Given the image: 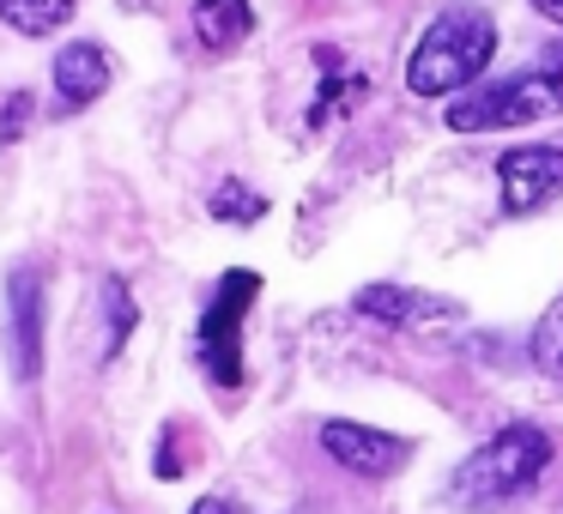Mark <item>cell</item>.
Listing matches in <instances>:
<instances>
[{"mask_svg":"<svg viewBox=\"0 0 563 514\" xmlns=\"http://www.w3.org/2000/svg\"><path fill=\"white\" fill-rule=\"evenodd\" d=\"M497 55V25H490L485 7H442L424 25V37L406 55V91L412 98H461L466 86H478Z\"/></svg>","mask_w":563,"mask_h":514,"instance_id":"obj_1","label":"cell"},{"mask_svg":"<svg viewBox=\"0 0 563 514\" xmlns=\"http://www.w3.org/2000/svg\"><path fill=\"white\" fill-rule=\"evenodd\" d=\"M545 115H563V43L539 49V62L509 79L466 86L461 98H449L442 122L454 134H497V127H527V122H545Z\"/></svg>","mask_w":563,"mask_h":514,"instance_id":"obj_2","label":"cell"},{"mask_svg":"<svg viewBox=\"0 0 563 514\" xmlns=\"http://www.w3.org/2000/svg\"><path fill=\"white\" fill-rule=\"evenodd\" d=\"M551 466V436L539 424H509L485 442L478 454H466L461 472H454L449 496L466 502V509H497V502H515L539 472Z\"/></svg>","mask_w":563,"mask_h":514,"instance_id":"obj_3","label":"cell"},{"mask_svg":"<svg viewBox=\"0 0 563 514\" xmlns=\"http://www.w3.org/2000/svg\"><path fill=\"white\" fill-rule=\"evenodd\" d=\"M255 297H261V272L236 267V272H224L219 297H212L207 315H200L195 357H200V369H207V381L219 393L243 388V315H249V303H255Z\"/></svg>","mask_w":563,"mask_h":514,"instance_id":"obj_4","label":"cell"},{"mask_svg":"<svg viewBox=\"0 0 563 514\" xmlns=\"http://www.w3.org/2000/svg\"><path fill=\"white\" fill-rule=\"evenodd\" d=\"M497 188H503V212L509 219H533L563 194V146H515L497 164Z\"/></svg>","mask_w":563,"mask_h":514,"instance_id":"obj_5","label":"cell"},{"mask_svg":"<svg viewBox=\"0 0 563 514\" xmlns=\"http://www.w3.org/2000/svg\"><path fill=\"white\" fill-rule=\"evenodd\" d=\"M321 448H328L333 466H345V472H357V478H394L412 460V442L406 436L352 424V417H328V424H321Z\"/></svg>","mask_w":563,"mask_h":514,"instance_id":"obj_6","label":"cell"},{"mask_svg":"<svg viewBox=\"0 0 563 514\" xmlns=\"http://www.w3.org/2000/svg\"><path fill=\"white\" fill-rule=\"evenodd\" d=\"M7 357H13V381L43 376V272L19 267L7 279Z\"/></svg>","mask_w":563,"mask_h":514,"instance_id":"obj_7","label":"cell"},{"mask_svg":"<svg viewBox=\"0 0 563 514\" xmlns=\"http://www.w3.org/2000/svg\"><path fill=\"white\" fill-rule=\"evenodd\" d=\"M49 79H55V110L79 115V110H91V103L115 86V55L103 49V43L79 37V43H67V49L55 55Z\"/></svg>","mask_w":563,"mask_h":514,"instance_id":"obj_8","label":"cell"},{"mask_svg":"<svg viewBox=\"0 0 563 514\" xmlns=\"http://www.w3.org/2000/svg\"><path fill=\"white\" fill-rule=\"evenodd\" d=\"M352 303H357V315L382 321V327H400V333L442 327V321H461V303H454V297L412 291V284H364V291H357Z\"/></svg>","mask_w":563,"mask_h":514,"instance_id":"obj_9","label":"cell"},{"mask_svg":"<svg viewBox=\"0 0 563 514\" xmlns=\"http://www.w3.org/2000/svg\"><path fill=\"white\" fill-rule=\"evenodd\" d=\"M249 31H255V7L249 0H195V37L200 49L212 55H231L249 43Z\"/></svg>","mask_w":563,"mask_h":514,"instance_id":"obj_10","label":"cell"},{"mask_svg":"<svg viewBox=\"0 0 563 514\" xmlns=\"http://www.w3.org/2000/svg\"><path fill=\"white\" fill-rule=\"evenodd\" d=\"M79 13V0H0V19L19 31V37H49L67 19Z\"/></svg>","mask_w":563,"mask_h":514,"instance_id":"obj_11","label":"cell"},{"mask_svg":"<svg viewBox=\"0 0 563 514\" xmlns=\"http://www.w3.org/2000/svg\"><path fill=\"white\" fill-rule=\"evenodd\" d=\"M128 333H134V297L122 279H103V357L122 351Z\"/></svg>","mask_w":563,"mask_h":514,"instance_id":"obj_12","label":"cell"},{"mask_svg":"<svg viewBox=\"0 0 563 514\" xmlns=\"http://www.w3.org/2000/svg\"><path fill=\"white\" fill-rule=\"evenodd\" d=\"M527 351H533V364L545 369L551 381H563V297L545 309V315H539V327H533V345H527Z\"/></svg>","mask_w":563,"mask_h":514,"instance_id":"obj_13","label":"cell"},{"mask_svg":"<svg viewBox=\"0 0 563 514\" xmlns=\"http://www.w3.org/2000/svg\"><path fill=\"white\" fill-rule=\"evenodd\" d=\"M207 206H212V219H224V224H255L261 212H267V200H261V194H249L243 182H224L219 194L207 200Z\"/></svg>","mask_w":563,"mask_h":514,"instance_id":"obj_14","label":"cell"},{"mask_svg":"<svg viewBox=\"0 0 563 514\" xmlns=\"http://www.w3.org/2000/svg\"><path fill=\"white\" fill-rule=\"evenodd\" d=\"M533 13L545 19V25H558V31H563V0H533Z\"/></svg>","mask_w":563,"mask_h":514,"instance_id":"obj_15","label":"cell"},{"mask_svg":"<svg viewBox=\"0 0 563 514\" xmlns=\"http://www.w3.org/2000/svg\"><path fill=\"white\" fill-rule=\"evenodd\" d=\"M188 514H236V509H231V502H224V496H200V502H195V509H188Z\"/></svg>","mask_w":563,"mask_h":514,"instance_id":"obj_16","label":"cell"}]
</instances>
